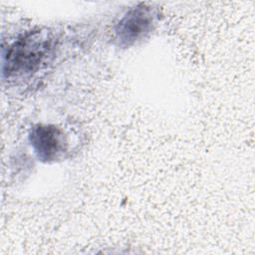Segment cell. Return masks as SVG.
I'll use <instances>...</instances> for the list:
<instances>
[{"instance_id": "6da1fadb", "label": "cell", "mask_w": 255, "mask_h": 255, "mask_svg": "<svg viewBox=\"0 0 255 255\" xmlns=\"http://www.w3.org/2000/svg\"><path fill=\"white\" fill-rule=\"evenodd\" d=\"M50 41L42 32H31L15 41L4 54L3 73L18 77L35 71L47 55Z\"/></svg>"}, {"instance_id": "7a4b0ae2", "label": "cell", "mask_w": 255, "mask_h": 255, "mask_svg": "<svg viewBox=\"0 0 255 255\" xmlns=\"http://www.w3.org/2000/svg\"><path fill=\"white\" fill-rule=\"evenodd\" d=\"M153 17L151 10L138 6L128 11L118 23L116 34L122 44L130 45L142 38L151 28Z\"/></svg>"}, {"instance_id": "3957f363", "label": "cell", "mask_w": 255, "mask_h": 255, "mask_svg": "<svg viewBox=\"0 0 255 255\" xmlns=\"http://www.w3.org/2000/svg\"><path fill=\"white\" fill-rule=\"evenodd\" d=\"M31 144L38 157L45 161L56 159L65 149L64 135L54 126L40 125L30 133Z\"/></svg>"}]
</instances>
